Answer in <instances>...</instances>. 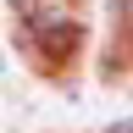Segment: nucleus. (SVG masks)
I'll use <instances>...</instances> for the list:
<instances>
[{"label": "nucleus", "instance_id": "nucleus-1", "mask_svg": "<svg viewBox=\"0 0 133 133\" xmlns=\"http://www.w3.org/2000/svg\"><path fill=\"white\" fill-rule=\"evenodd\" d=\"M122 22H128V28H133V0H122Z\"/></svg>", "mask_w": 133, "mask_h": 133}, {"label": "nucleus", "instance_id": "nucleus-2", "mask_svg": "<svg viewBox=\"0 0 133 133\" xmlns=\"http://www.w3.org/2000/svg\"><path fill=\"white\" fill-rule=\"evenodd\" d=\"M111 133H133V122H116V128H111Z\"/></svg>", "mask_w": 133, "mask_h": 133}]
</instances>
